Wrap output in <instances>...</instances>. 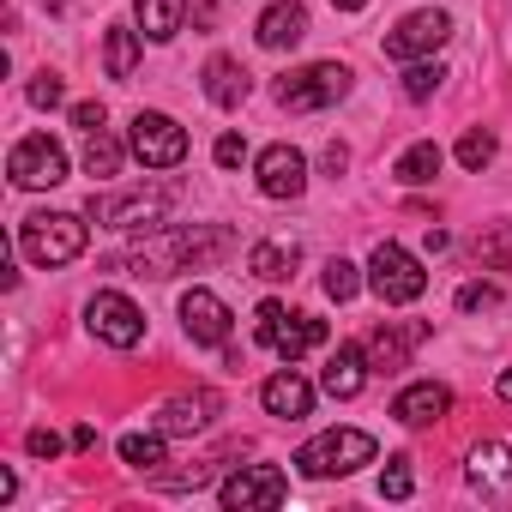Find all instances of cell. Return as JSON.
<instances>
[{
	"label": "cell",
	"mask_w": 512,
	"mask_h": 512,
	"mask_svg": "<svg viewBox=\"0 0 512 512\" xmlns=\"http://www.w3.org/2000/svg\"><path fill=\"white\" fill-rule=\"evenodd\" d=\"M235 247V235L229 229H217V223H181V229H151V241H139L133 253H121V272H133V278H175V272H199V266H211V260H223V253Z\"/></svg>",
	"instance_id": "1"
},
{
	"label": "cell",
	"mask_w": 512,
	"mask_h": 512,
	"mask_svg": "<svg viewBox=\"0 0 512 512\" xmlns=\"http://www.w3.org/2000/svg\"><path fill=\"white\" fill-rule=\"evenodd\" d=\"M175 211V187H133V193H91L85 217L97 229H163Z\"/></svg>",
	"instance_id": "2"
},
{
	"label": "cell",
	"mask_w": 512,
	"mask_h": 512,
	"mask_svg": "<svg viewBox=\"0 0 512 512\" xmlns=\"http://www.w3.org/2000/svg\"><path fill=\"white\" fill-rule=\"evenodd\" d=\"M19 247H25V260H37L49 272L73 266L79 253H85V217H73V211H37V217H25Z\"/></svg>",
	"instance_id": "3"
},
{
	"label": "cell",
	"mask_w": 512,
	"mask_h": 512,
	"mask_svg": "<svg viewBox=\"0 0 512 512\" xmlns=\"http://www.w3.org/2000/svg\"><path fill=\"white\" fill-rule=\"evenodd\" d=\"M362 464H374V434H362V428H326V434H314V440L296 452V470L314 476V482L350 476V470H362Z\"/></svg>",
	"instance_id": "4"
},
{
	"label": "cell",
	"mask_w": 512,
	"mask_h": 512,
	"mask_svg": "<svg viewBox=\"0 0 512 512\" xmlns=\"http://www.w3.org/2000/svg\"><path fill=\"white\" fill-rule=\"evenodd\" d=\"M253 332H260V344L284 362H302L308 350L326 344V320L314 314H290L284 302H260V314H253Z\"/></svg>",
	"instance_id": "5"
},
{
	"label": "cell",
	"mask_w": 512,
	"mask_h": 512,
	"mask_svg": "<svg viewBox=\"0 0 512 512\" xmlns=\"http://www.w3.org/2000/svg\"><path fill=\"white\" fill-rule=\"evenodd\" d=\"M368 284H374V296H380L386 308H404V302H416V296L428 290V272H422V260H416L410 247L380 241V247L368 253Z\"/></svg>",
	"instance_id": "6"
},
{
	"label": "cell",
	"mask_w": 512,
	"mask_h": 512,
	"mask_svg": "<svg viewBox=\"0 0 512 512\" xmlns=\"http://www.w3.org/2000/svg\"><path fill=\"white\" fill-rule=\"evenodd\" d=\"M338 97H350V67H344V61H314V67H302V73H284V85H278V103L296 109V115L332 109Z\"/></svg>",
	"instance_id": "7"
},
{
	"label": "cell",
	"mask_w": 512,
	"mask_h": 512,
	"mask_svg": "<svg viewBox=\"0 0 512 512\" xmlns=\"http://www.w3.org/2000/svg\"><path fill=\"white\" fill-rule=\"evenodd\" d=\"M127 145H133V157H139L145 169H175V163L187 157V127H175L169 115H151V109H139V115H133V133H127Z\"/></svg>",
	"instance_id": "8"
},
{
	"label": "cell",
	"mask_w": 512,
	"mask_h": 512,
	"mask_svg": "<svg viewBox=\"0 0 512 512\" xmlns=\"http://www.w3.org/2000/svg\"><path fill=\"white\" fill-rule=\"evenodd\" d=\"M7 175H13V187H61L67 181V151L49 133H31V139L13 145Z\"/></svg>",
	"instance_id": "9"
},
{
	"label": "cell",
	"mask_w": 512,
	"mask_h": 512,
	"mask_svg": "<svg viewBox=\"0 0 512 512\" xmlns=\"http://www.w3.org/2000/svg\"><path fill=\"white\" fill-rule=\"evenodd\" d=\"M284 494H290V476L278 470V464H247V470H235L223 488H217V500L229 506V512H253V506H284Z\"/></svg>",
	"instance_id": "10"
},
{
	"label": "cell",
	"mask_w": 512,
	"mask_h": 512,
	"mask_svg": "<svg viewBox=\"0 0 512 512\" xmlns=\"http://www.w3.org/2000/svg\"><path fill=\"white\" fill-rule=\"evenodd\" d=\"M85 320H91V332H97L103 344H115V350H133V344L145 338V314H139L127 296H115V290H97L91 308H85Z\"/></svg>",
	"instance_id": "11"
},
{
	"label": "cell",
	"mask_w": 512,
	"mask_h": 512,
	"mask_svg": "<svg viewBox=\"0 0 512 512\" xmlns=\"http://www.w3.org/2000/svg\"><path fill=\"white\" fill-rule=\"evenodd\" d=\"M446 37H452V19H446L440 7H422V13L398 19V31L386 37V55H392V61H422V55H434Z\"/></svg>",
	"instance_id": "12"
},
{
	"label": "cell",
	"mask_w": 512,
	"mask_h": 512,
	"mask_svg": "<svg viewBox=\"0 0 512 512\" xmlns=\"http://www.w3.org/2000/svg\"><path fill=\"white\" fill-rule=\"evenodd\" d=\"M253 175H260V193L266 199H302L308 187V157L296 145H266L260 163H253Z\"/></svg>",
	"instance_id": "13"
},
{
	"label": "cell",
	"mask_w": 512,
	"mask_h": 512,
	"mask_svg": "<svg viewBox=\"0 0 512 512\" xmlns=\"http://www.w3.org/2000/svg\"><path fill=\"white\" fill-rule=\"evenodd\" d=\"M181 326H187V338L193 344H229V308H223V296H211V290H187L181 296Z\"/></svg>",
	"instance_id": "14"
},
{
	"label": "cell",
	"mask_w": 512,
	"mask_h": 512,
	"mask_svg": "<svg viewBox=\"0 0 512 512\" xmlns=\"http://www.w3.org/2000/svg\"><path fill=\"white\" fill-rule=\"evenodd\" d=\"M217 410H223L217 392H181V398H169V404L157 410V428H163L169 440H187V434H205Z\"/></svg>",
	"instance_id": "15"
},
{
	"label": "cell",
	"mask_w": 512,
	"mask_h": 512,
	"mask_svg": "<svg viewBox=\"0 0 512 512\" xmlns=\"http://www.w3.org/2000/svg\"><path fill=\"white\" fill-rule=\"evenodd\" d=\"M452 410V392L440 386V380H416V386H404L398 398H392V416L404 422V428H428V422H440Z\"/></svg>",
	"instance_id": "16"
},
{
	"label": "cell",
	"mask_w": 512,
	"mask_h": 512,
	"mask_svg": "<svg viewBox=\"0 0 512 512\" xmlns=\"http://www.w3.org/2000/svg\"><path fill=\"white\" fill-rule=\"evenodd\" d=\"M470 488L476 494H512V446L506 440H482L476 452H470Z\"/></svg>",
	"instance_id": "17"
},
{
	"label": "cell",
	"mask_w": 512,
	"mask_h": 512,
	"mask_svg": "<svg viewBox=\"0 0 512 512\" xmlns=\"http://www.w3.org/2000/svg\"><path fill=\"white\" fill-rule=\"evenodd\" d=\"M368 344H338L332 350V362H326V374H320V386L332 392V398H356L362 386H368Z\"/></svg>",
	"instance_id": "18"
},
{
	"label": "cell",
	"mask_w": 512,
	"mask_h": 512,
	"mask_svg": "<svg viewBox=\"0 0 512 512\" xmlns=\"http://www.w3.org/2000/svg\"><path fill=\"white\" fill-rule=\"evenodd\" d=\"M253 37H260V49H296V43L308 37V13L296 7V0H278V7H266V13H260Z\"/></svg>",
	"instance_id": "19"
},
{
	"label": "cell",
	"mask_w": 512,
	"mask_h": 512,
	"mask_svg": "<svg viewBox=\"0 0 512 512\" xmlns=\"http://www.w3.org/2000/svg\"><path fill=\"white\" fill-rule=\"evenodd\" d=\"M260 404H266L272 416H284V422H302V416L314 410V386H308L302 374H272V380L260 386Z\"/></svg>",
	"instance_id": "20"
},
{
	"label": "cell",
	"mask_w": 512,
	"mask_h": 512,
	"mask_svg": "<svg viewBox=\"0 0 512 512\" xmlns=\"http://www.w3.org/2000/svg\"><path fill=\"white\" fill-rule=\"evenodd\" d=\"M247 91H253V85H247V67H241V61H229V55H211V61H205V97H211L217 109H241Z\"/></svg>",
	"instance_id": "21"
},
{
	"label": "cell",
	"mask_w": 512,
	"mask_h": 512,
	"mask_svg": "<svg viewBox=\"0 0 512 512\" xmlns=\"http://www.w3.org/2000/svg\"><path fill=\"white\" fill-rule=\"evenodd\" d=\"M422 338H428V326H380V332L368 338V362H374L380 374H392V368H404V356H410Z\"/></svg>",
	"instance_id": "22"
},
{
	"label": "cell",
	"mask_w": 512,
	"mask_h": 512,
	"mask_svg": "<svg viewBox=\"0 0 512 512\" xmlns=\"http://www.w3.org/2000/svg\"><path fill=\"white\" fill-rule=\"evenodd\" d=\"M296 266H302V247H296V241H260V247L247 253V272H253V278H266V284L296 278Z\"/></svg>",
	"instance_id": "23"
},
{
	"label": "cell",
	"mask_w": 512,
	"mask_h": 512,
	"mask_svg": "<svg viewBox=\"0 0 512 512\" xmlns=\"http://www.w3.org/2000/svg\"><path fill=\"white\" fill-rule=\"evenodd\" d=\"M440 163H446V151H440L434 139H422V145H410V151L392 163V175H398L404 187H428V181L440 175Z\"/></svg>",
	"instance_id": "24"
},
{
	"label": "cell",
	"mask_w": 512,
	"mask_h": 512,
	"mask_svg": "<svg viewBox=\"0 0 512 512\" xmlns=\"http://www.w3.org/2000/svg\"><path fill=\"white\" fill-rule=\"evenodd\" d=\"M181 19H187V0H139V31L151 43H169L181 31Z\"/></svg>",
	"instance_id": "25"
},
{
	"label": "cell",
	"mask_w": 512,
	"mask_h": 512,
	"mask_svg": "<svg viewBox=\"0 0 512 512\" xmlns=\"http://www.w3.org/2000/svg\"><path fill=\"white\" fill-rule=\"evenodd\" d=\"M103 67H109V79H133V67H139V31H127V25H109Z\"/></svg>",
	"instance_id": "26"
},
{
	"label": "cell",
	"mask_w": 512,
	"mask_h": 512,
	"mask_svg": "<svg viewBox=\"0 0 512 512\" xmlns=\"http://www.w3.org/2000/svg\"><path fill=\"white\" fill-rule=\"evenodd\" d=\"M85 169H91L97 181H109V175L121 169V145H115V139H109L103 127H97V133L85 139Z\"/></svg>",
	"instance_id": "27"
},
{
	"label": "cell",
	"mask_w": 512,
	"mask_h": 512,
	"mask_svg": "<svg viewBox=\"0 0 512 512\" xmlns=\"http://www.w3.org/2000/svg\"><path fill=\"white\" fill-rule=\"evenodd\" d=\"M121 458H127L133 470H163V428H157V434H127V440H121Z\"/></svg>",
	"instance_id": "28"
},
{
	"label": "cell",
	"mask_w": 512,
	"mask_h": 512,
	"mask_svg": "<svg viewBox=\"0 0 512 512\" xmlns=\"http://www.w3.org/2000/svg\"><path fill=\"white\" fill-rule=\"evenodd\" d=\"M458 163H464L470 175H482V169L494 163V133H488V127H470V133L458 139Z\"/></svg>",
	"instance_id": "29"
},
{
	"label": "cell",
	"mask_w": 512,
	"mask_h": 512,
	"mask_svg": "<svg viewBox=\"0 0 512 512\" xmlns=\"http://www.w3.org/2000/svg\"><path fill=\"white\" fill-rule=\"evenodd\" d=\"M476 260H482L488 272H506V266H512V229H488V235H476Z\"/></svg>",
	"instance_id": "30"
},
{
	"label": "cell",
	"mask_w": 512,
	"mask_h": 512,
	"mask_svg": "<svg viewBox=\"0 0 512 512\" xmlns=\"http://www.w3.org/2000/svg\"><path fill=\"white\" fill-rule=\"evenodd\" d=\"M440 79H446V73H440L434 61H416V67L404 73V97H410V103H428V97L440 91Z\"/></svg>",
	"instance_id": "31"
},
{
	"label": "cell",
	"mask_w": 512,
	"mask_h": 512,
	"mask_svg": "<svg viewBox=\"0 0 512 512\" xmlns=\"http://www.w3.org/2000/svg\"><path fill=\"white\" fill-rule=\"evenodd\" d=\"M320 284H326V296H332V302H350V296L362 290V278H356V266H350V260H326V278H320Z\"/></svg>",
	"instance_id": "32"
},
{
	"label": "cell",
	"mask_w": 512,
	"mask_h": 512,
	"mask_svg": "<svg viewBox=\"0 0 512 512\" xmlns=\"http://www.w3.org/2000/svg\"><path fill=\"white\" fill-rule=\"evenodd\" d=\"M416 488V476H410V458H386V470H380V494L386 500H404Z\"/></svg>",
	"instance_id": "33"
},
{
	"label": "cell",
	"mask_w": 512,
	"mask_h": 512,
	"mask_svg": "<svg viewBox=\"0 0 512 512\" xmlns=\"http://www.w3.org/2000/svg\"><path fill=\"white\" fill-rule=\"evenodd\" d=\"M61 97H67V85H61L55 73H37V79H31V103H37V109H61Z\"/></svg>",
	"instance_id": "34"
},
{
	"label": "cell",
	"mask_w": 512,
	"mask_h": 512,
	"mask_svg": "<svg viewBox=\"0 0 512 512\" xmlns=\"http://www.w3.org/2000/svg\"><path fill=\"white\" fill-rule=\"evenodd\" d=\"M494 302H500V290H494V284H464V290H458V308H464V314L494 308Z\"/></svg>",
	"instance_id": "35"
},
{
	"label": "cell",
	"mask_w": 512,
	"mask_h": 512,
	"mask_svg": "<svg viewBox=\"0 0 512 512\" xmlns=\"http://www.w3.org/2000/svg\"><path fill=\"white\" fill-rule=\"evenodd\" d=\"M25 452H31V458H61V434H55V428H31V434H25Z\"/></svg>",
	"instance_id": "36"
},
{
	"label": "cell",
	"mask_w": 512,
	"mask_h": 512,
	"mask_svg": "<svg viewBox=\"0 0 512 512\" xmlns=\"http://www.w3.org/2000/svg\"><path fill=\"white\" fill-rule=\"evenodd\" d=\"M211 157H217V163H223V169H235V163H241V157H247V139H241V133H223V139H217V145H211Z\"/></svg>",
	"instance_id": "37"
},
{
	"label": "cell",
	"mask_w": 512,
	"mask_h": 512,
	"mask_svg": "<svg viewBox=\"0 0 512 512\" xmlns=\"http://www.w3.org/2000/svg\"><path fill=\"white\" fill-rule=\"evenodd\" d=\"M73 127L97 133V127H103V103H73Z\"/></svg>",
	"instance_id": "38"
},
{
	"label": "cell",
	"mask_w": 512,
	"mask_h": 512,
	"mask_svg": "<svg viewBox=\"0 0 512 512\" xmlns=\"http://www.w3.org/2000/svg\"><path fill=\"white\" fill-rule=\"evenodd\" d=\"M350 169V151L344 145H326V175H344Z\"/></svg>",
	"instance_id": "39"
},
{
	"label": "cell",
	"mask_w": 512,
	"mask_h": 512,
	"mask_svg": "<svg viewBox=\"0 0 512 512\" xmlns=\"http://www.w3.org/2000/svg\"><path fill=\"white\" fill-rule=\"evenodd\" d=\"M73 446H79V452H91V446H97V428H91V422H79V428H73Z\"/></svg>",
	"instance_id": "40"
},
{
	"label": "cell",
	"mask_w": 512,
	"mask_h": 512,
	"mask_svg": "<svg viewBox=\"0 0 512 512\" xmlns=\"http://www.w3.org/2000/svg\"><path fill=\"white\" fill-rule=\"evenodd\" d=\"M494 392H500V398H506V404H512V368H506V374H500V386H494Z\"/></svg>",
	"instance_id": "41"
},
{
	"label": "cell",
	"mask_w": 512,
	"mask_h": 512,
	"mask_svg": "<svg viewBox=\"0 0 512 512\" xmlns=\"http://www.w3.org/2000/svg\"><path fill=\"white\" fill-rule=\"evenodd\" d=\"M332 7H338V13H362V7H368V0H332Z\"/></svg>",
	"instance_id": "42"
}]
</instances>
